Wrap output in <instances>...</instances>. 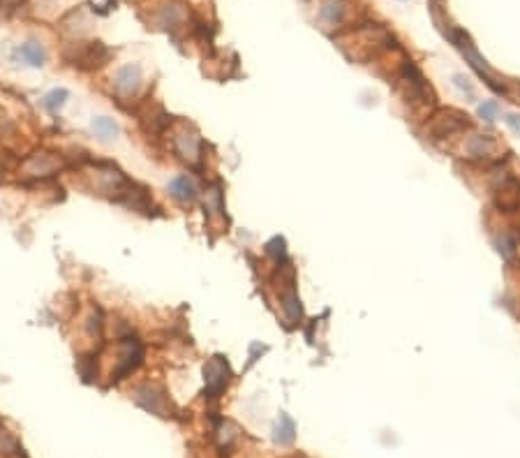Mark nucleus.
<instances>
[{
    "label": "nucleus",
    "mask_w": 520,
    "mask_h": 458,
    "mask_svg": "<svg viewBox=\"0 0 520 458\" xmlns=\"http://www.w3.org/2000/svg\"><path fill=\"white\" fill-rule=\"evenodd\" d=\"M0 5H7V7L12 10L14 5H19V0H0Z\"/></svg>",
    "instance_id": "23"
},
{
    "label": "nucleus",
    "mask_w": 520,
    "mask_h": 458,
    "mask_svg": "<svg viewBox=\"0 0 520 458\" xmlns=\"http://www.w3.org/2000/svg\"><path fill=\"white\" fill-rule=\"evenodd\" d=\"M137 403L141 405L144 410L153 412V415L158 417H172L169 415V401L165 396V391L160 387H155V384H141L137 389Z\"/></svg>",
    "instance_id": "5"
},
{
    "label": "nucleus",
    "mask_w": 520,
    "mask_h": 458,
    "mask_svg": "<svg viewBox=\"0 0 520 458\" xmlns=\"http://www.w3.org/2000/svg\"><path fill=\"white\" fill-rule=\"evenodd\" d=\"M93 130H95V135L102 139V142H111V139H116L118 132H121L118 123L111 121V118H107V116L95 118V121H93Z\"/></svg>",
    "instance_id": "12"
},
{
    "label": "nucleus",
    "mask_w": 520,
    "mask_h": 458,
    "mask_svg": "<svg viewBox=\"0 0 520 458\" xmlns=\"http://www.w3.org/2000/svg\"><path fill=\"white\" fill-rule=\"evenodd\" d=\"M266 253L276 255V257H285V239L276 236L273 241H269V246H266Z\"/></svg>",
    "instance_id": "18"
},
{
    "label": "nucleus",
    "mask_w": 520,
    "mask_h": 458,
    "mask_svg": "<svg viewBox=\"0 0 520 458\" xmlns=\"http://www.w3.org/2000/svg\"><path fill=\"white\" fill-rule=\"evenodd\" d=\"M72 65L79 68H100L109 61V49L102 42H79L74 44V56H68Z\"/></svg>",
    "instance_id": "3"
},
{
    "label": "nucleus",
    "mask_w": 520,
    "mask_h": 458,
    "mask_svg": "<svg viewBox=\"0 0 520 458\" xmlns=\"http://www.w3.org/2000/svg\"><path fill=\"white\" fill-rule=\"evenodd\" d=\"M174 146H176V153L181 155V158L188 162V165L197 167L199 162H202V149H204V142L202 137L197 135V132H178L174 137Z\"/></svg>",
    "instance_id": "6"
},
{
    "label": "nucleus",
    "mask_w": 520,
    "mask_h": 458,
    "mask_svg": "<svg viewBox=\"0 0 520 458\" xmlns=\"http://www.w3.org/2000/svg\"><path fill=\"white\" fill-rule=\"evenodd\" d=\"M319 14H322V19H326L329 24H338V21L343 19V14H345V5L340 3V0H329V3L322 5Z\"/></svg>",
    "instance_id": "14"
},
{
    "label": "nucleus",
    "mask_w": 520,
    "mask_h": 458,
    "mask_svg": "<svg viewBox=\"0 0 520 458\" xmlns=\"http://www.w3.org/2000/svg\"><path fill=\"white\" fill-rule=\"evenodd\" d=\"M229 380H232V371H229V364L225 357H211L206 361V366H204L206 398H220L225 394Z\"/></svg>",
    "instance_id": "1"
},
{
    "label": "nucleus",
    "mask_w": 520,
    "mask_h": 458,
    "mask_svg": "<svg viewBox=\"0 0 520 458\" xmlns=\"http://www.w3.org/2000/svg\"><path fill=\"white\" fill-rule=\"evenodd\" d=\"M68 98H70V93L65 91V88H56V91H51L47 98H44V107H47L49 112L56 114L58 109H61L65 102H68Z\"/></svg>",
    "instance_id": "16"
},
{
    "label": "nucleus",
    "mask_w": 520,
    "mask_h": 458,
    "mask_svg": "<svg viewBox=\"0 0 520 458\" xmlns=\"http://www.w3.org/2000/svg\"><path fill=\"white\" fill-rule=\"evenodd\" d=\"M467 116H460L458 112H449V114H442V116H437L435 118V123L430 125V132L435 135V139H440V137H449V135H453V132H458L463 125H467V121H465Z\"/></svg>",
    "instance_id": "8"
},
{
    "label": "nucleus",
    "mask_w": 520,
    "mask_h": 458,
    "mask_svg": "<svg viewBox=\"0 0 520 458\" xmlns=\"http://www.w3.org/2000/svg\"><path fill=\"white\" fill-rule=\"evenodd\" d=\"M19 54H21V58L28 63V65H33V68H42L44 65V61H47V51H44V47L40 42H26V44H21V49H19Z\"/></svg>",
    "instance_id": "11"
},
{
    "label": "nucleus",
    "mask_w": 520,
    "mask_h": 458,
    "mask_svg": "<svg viewBox=\"0 0 520 458\" xmlns=\"http://www.w3.org/2000/svg\"><path fill=\"white\" fill-rule=\"evenodd\" d=\"M65 167V160L56 153H35L24 162V172L33 179H44V176H54Z\"/></svg>",
    "instance_id": "4"
},
{
    "label": "nucleus",
    "mask_w": 520,
    "mask_h": 458,
    "mask_svg": "<svg viewBox=\"0 0 520 458\" xmlns=\"http://www.w3.org/2000/svg\"><path fill=\"white\" fill-rule=\"evenodd\" d=\"M282 308L287 310V317L292 322H296L301 317V301H299V297H296V292L289 287L287 290V294L282 297Z\"/></svg>",
    "instance_id": "15"
},
{
    "label": "nucleus",
    "mask_w": 520,
    "mask_h": 458,
    "mask_svg": "<svg viewBox=\"0 0 520 458\" xmlns=\"http://www.w3.org/2000/svg\"><path fill=\"white\" fill-rule=\"evenodd\" d=\"M507 123H509L511 128H514V130L518 132V135H520V116H516V114H509V116H507Z\"/></svg>",
    "instance_id": "22"
},
{
    "label": "nucleus",
    "mask_w": 520,
    "mask_h": 458,
    "mask_svg": "<svg viewBox=\"0 0 520 458\" xmlns=\"http://www.w3.org/2000/svg\"><path fill=\"white\" fill-rule=\"evenodd\" d=\"M169 192H172V197L178 199L181 204H195V199H197V188L188 176H176V179L169 183Z\"/></svg>",
    "instance_id": "9"
},
{
    "label": "nucleus",
    "mask_w": 520,
    "mask_h": 458,
    "mask_svg": "<svg viewBox=\"0 0 520 458\" xmlns=\"http://www.w3.org/2000/svg\"><path fill=\"white\" fill-rule=\"evenodd\" d=\"M93 3V10L98 14H107L116 7V0H91Z\"/></svg>",
    "instance_id": "19"
},
{
    "label": "nucleus",
    "mask_w": 520,
    "mask_h": 458,
    "mask_svg": "<svg viewBox=\"0 0 520 458\" xmlns=\"http://www.w3.org/2000/svg\"><path fill=\"white\" fill-rule=\"evenodd\" d=\"M204 209L208 211V216H225V197H222L220 183H213V186L206 188Z\"/></svg>",
    "instance_id": "10"
},
{
    "label": "nucleus",
    "mask_w": 520,
    "mask_h": 458,
    "mask_svg": "<svg viewBox=\"0 0 520 458\" xmlns=\"http://www.w3.org/2000/svg\"><path fill=\"white\" fill-rule=\"evenodd\" d=\"M280 421H282V426H285V428H282V431L278 428L276 440L280 442V445H292V442H294V431H296V428H294V421L289 419L287 415H282Z\"/></svg>",
    "instance_id": "17"
},
{
    "label": "nucleus",
    "mask_w": 520,
    "mask_h": 458,
    "mask_svg": "<svg viewBox=\"0 0 520 458\" xmlns=\"http://www.w3.org/2000/svg\"><path fill=\"white\" fill-rule=\"evenodd\" d=\"M495 112H497V105H495V102H484V105L479 107V114L484 116L488 123H493V121H495Z\"/></svg>",
    "instance_id": "20"
},
{
    "label": "nucleus",
    "mask_w": 520,
    "mask_h": 458,
    "mask_svg": "<svg viewBox=\"0 0 520 458\" xmlns=\"http://www.w3.org/2000/svg\"><path fill=\"white\" fill-rule=\"evenodd\" d=\"M141 88V70L139 65H125V68L118 70V75L114 79V91L121 100H128L132 95H137Z\"/></svg>",
    "instance_id": "7"
},
{
    "label": "nucleus",
    "mask_w": 520,
    "mask_h": 458,
    "mask_svg": "<svg viewBox=\"0 0 520 458\" xmlns=\"http://www.w3.org/2000/svg\"><path fill=\"white\" fill-rule=\"evenodd\" d=\"M449 38H451V42L456 44V47L463 51V56L470 61V65L474 70L479 72L481 77L486 79V84L493 88V91H497V93H502L504 91V86H500V84H495V79H493V75H490V70H488V65H486V61L484 58L479 56V51L474 49V44L470 42V38L463 33V31H453V33H449Z\"/></svg>",
    "instance_id": "2"
},
{
    "label": "nucleus",
    "mask_w": 520,
    "mask_h": 458,
    "mask_svg": "<svg viewBox=\"0 0 520 458\" xmlns=\"http://www.w3.org/2000/svg\"><path fill=\"white\" fill-rule=\"evenodd\" d=\"M453 79H456V86L460 88V91L467 93V98H474V88L470 84V79H465V77H460V75H456Z\"/></svg>",
    "instance_id": "21"
},
{
    "label": "nucleus",
    "mask_w": 520,
    "mask_h": 458,
    "mask_svg": "<svg viewBox=\"0 0 520 458\" xmlns=\"http://www.w3.org/2000/svg\"><path fill=\"white\" fill-rule=\"evenodd\" d=\"M19 454H21V447L17 438L0 424V456H19Z\"/></svg>",
    "instance_id": "13"
}]
</instances>
